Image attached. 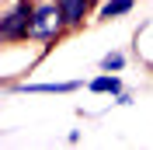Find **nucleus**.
Returning <instances> with one entry per match:
<instances>
[{
	"label": "nucleus",
	"instance_id": "nucleus-7",
	"mask_svg": "<svg viewBox=\"0 0 153 150\" xmlns=\"http://www.w3.org/2000/svg\"><path fill=\"white\" fill-rule=\"evenodd\" d=\"M122 66H125L122 52H105V56H101V70H108V74H118Z\"/></svg>",
	"mask_w": 153,
	"mask_h": 150
},
{
	"label": "nucleus",
	"instance_id": "nucleus-3",
	"mask_svg": "<svg viewBox=\"0 0 153 150\" xmlns=\"http://www.w3.org/2000/svg\"><path fill=\"white\" fill-rule=\"evenodd\" d=\"M59 10H63V21H66V32L73 28H84V21L91 18V10H94L97 0H56Z\"/></svg>",
	"mask_w": 153,
	"mask_h": 150
},
{
	"label": "nucleus",
	"instance_id": "nucleus-2",
	"mask_svg": "<svg viewBox=\"0 0 153 150\" xmlns=\"http://www.w3.org/2000/svg\"><path fill=\"white\" fill-rule=\"evenodd\" d=\"M66 32V21H63V10H59L56 0H45V4H35V18H31V35L38 42H56L59 35Z\"/></svg>",
	"mask_w": 153,
	"mask_h": 150
},
{
	"label": "nucleus",
	"instance_id": "nucleus-6",
	"mask_svg": "<svg viewBox=\"0 0 153 150\" xmlns=\"http://www.w3.org/2000/svg\"><path fill=\"white\" fill-rule=\"evenodd\" d=\"M132 7H136V0H108V4H101L97 18H101V21H115V18L132 14Z\"/></svg>",
	"mask_w": 153,
	"mask_h": 150
},
{
	"label": "nucleus",
	"instance_id": "nucleus-1",
	"mask_svg": "<svg viewBox=\"0 0 153 150\" xmlns=\"http://www.w3.org/2000/svg\"><path fill=\"white\" fill-rule=\"evenodd\" d=\"M31 18H35V0H18L14 7L0 18V42H25L31 35Z\"/></svg>",
	"mask_w": 153,
	"mask_h": 150
},
{
	"label": "nucleus",
	"instance_id": "nucleus-4",
	"mask_svg": "<svg viewBox=\"0 0 153 150\" xmlns=\"http://www.w3.org/2000/svg\"><path fill=\"white\" fill-rule=\"evenodd\" d=\"M84 80H56V84H21V94H73Z\"/></svg>",
	"mask_w": 153,
	"mask_h": 150
},
{
	"label": "nucleus",
	"instance_id": "nucleus-5",
	"mask_svg": "<svg viewBox=\"0 0 153 150\" xmlns=\"http://www.w3.org/2000/svg\"><path fill=\"white\" fill-rule=\"evenodd\" d=\"M87 91H94V94H122L125 87H122V77L118 74H108V70H101V77H94L91 84H87Z\"/></svg>",
	"mask_w": 153,
	"mask_h": 150
},
{
	"label": "nucleus",
	"instance_id": "nucleus-8",
	"mask_svg": "<svg viewBox=\"0 0 153 150\" xmlns=\"http://www.w3.org/2000/svg\"><path fill=\"white\" fill-rule=\"evenodd\" d=\"M111 105H132V94L129 91H122V94H115V101Z\"/></svg>",
	"mask_w": 153,
	"mask_h": 150
}]
</instances>
